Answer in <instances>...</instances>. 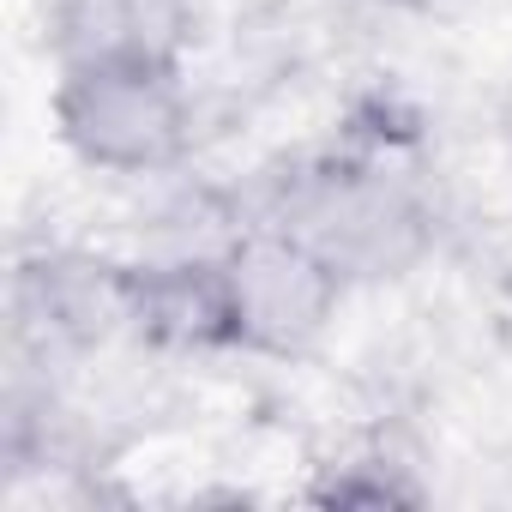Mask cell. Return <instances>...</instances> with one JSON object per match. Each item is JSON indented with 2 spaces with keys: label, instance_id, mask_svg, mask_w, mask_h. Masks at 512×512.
Masks as SVG:
<instances>
[{
  "label": "cell",
  "instance_id": "6da1fadb",
  "mask_svg": "<svg viewBox=\"0 0 512 512\" xmlns=\"http://www.w3.org/2000/svg\"><path fill=\"white\" fill-rule=\"evenodd\" d=\"M55 109L73 151L97 169H163L187 139V97L169 49H115L73 61Z\"/></svg>",
  "mask_w": 512,
  "mask_h": 512
},
{
  "label": "cell",
  "instance_id": "7a4b0ae2",
  "mask_svg": "<svg viewBox=\"0 0 512 512\" xmlns=\"http://www.w3.org/2000/svg\"><path fill=\"white\" fill-rule=\"evenodd\" d=\"M229 284L241 308V344H266V350L308 344L326 326L332 290H338L332 260L296 235H260V241L235 247Z\"/></svg>",
  "mask_w": 512,
  "mask_h": 512
},
{
  "label": "cell",
  "instance_id": "3957f363",
  "mask_svg": "<svg viewBox=\"0 0 512 512\" xmlns=\"http://www.w3.org/2000/svg\"><path fill=\"white\" fill-rule=\"evenodd\" d=\"M121 308L139 320V332L181 344V350H211V344H241V308L229 266L181 260V266H145L121 278Z\"/></svg>",
  "mask_w": 512,
  "mask_h": 512
},
{
  "label": "cell",
  "instance_id": "277c9868",
  "mask_svg": "<svg viewBox=\"0 0 512 512\" xmlns=\"http://www.w3.org/2000/svg\"><path fill=\"white\" fill-rule=\"evenodd\" d=\"M181 0H61V37L73 61L115 49H169Z\"/></svg>",
  "mask_w": 512,
  "mask_h": 512
}]
</instances>
